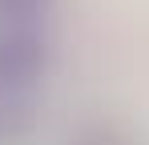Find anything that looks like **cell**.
<instances>
[{
    "instance_id": "cell-1",
    "label": "cell",
    "mask_w": 149,
    "mask_h": 145,
    "mask_svg": "<svg viewBox=\"0 0 149 145\" xmlns=\"http://www.w3.org/2000/svg\"><path fill=\"white\" fill-rule=\"evenodd\" d=\"M49 48L36 28L28 24H0V89L24 93L28 85L40 77Z\"/></svg>"
},
{
    "instance_id": "cell-3",
    "label": "cell",
    "mask_w": 149,
    "mask_h": 145,
    "mask_svg": "<svg viewBox=\"0 0 149 145\" xmlns=\"http://www.w3.org/2000/svg\"><path fill=\"white\" fill-rule=\"evenodd\" d=\"M69 145H137V137L125 129L121 121L97 117V121H85V125L73 133V141H69Z\"/></svg>"
},
{
    "instance_id": "cell-4",
    "label": "cell",
    "mask_w": 149,
    "mask_h": 145,
    "mask_svg": "<svg viewBox=\"0 0 149 145\" xmlns=\"http://www.w3.org/2000/svg\"><path fill=\"white\" fill-rule=\"evenodd\" d=\"M52 8V0H0V24H28L36 16H45Z\"/></svg>"
},
{
    "instance_id": "cell-2",
    "label": "cell",
    "mask_w": 149,
    "mask_h": 145,
    "mask_svg": "<svg viewBox=\"0 0 149 145\" xmlns=\"http://www.w3.org/2000/svg\"><path fill=\"white\" fill-rule=\"evenodd\" d=\"M32 129V101L16 89H0V145H16Z\"/></svg>"
}]
</instances>
